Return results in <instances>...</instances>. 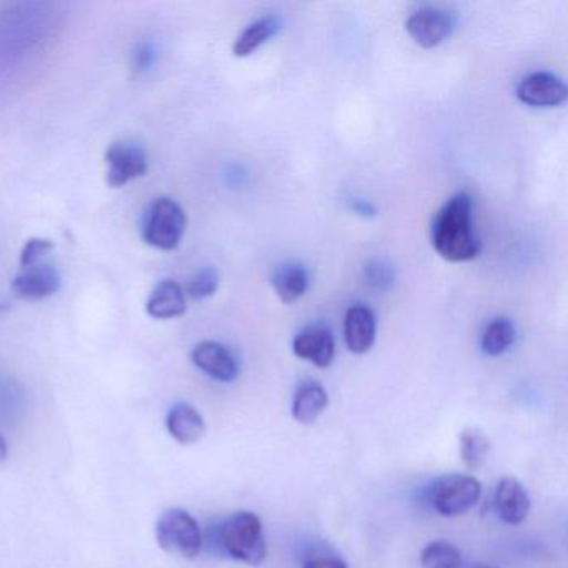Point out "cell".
<instances>
[{"label":"cell","mask_w":568,"mask_h":568,"mask_svg":"<svg viewBox=\"0 0 568 568\" xmlns=\"http://www.w3.org/2000/svg\"><path fill=\"white\" fill-rule=\"evenodd\" d=\"M328 407V394L317 382H307L298 388L292 404V417L302 425L314 424Z\"/></svg>","instance_id":"obj_16"},{"label":"cell","mask_w":568,"mask_h":568,"mask_svg":"<svg viewBox=\"0 0 568 568\" xmlns=\"http://www.w3.org/2000/svg\"><path fill=\"white\" fill-rule=\"evenodd\" d=\"M352 209H354L355 212H357L358 215H362V217H372V215H375V207L372 204H368V202L365 201H357L354 202V205H352Z\"/></svg>","instance_id":"obj_27"},{"label":"cell","mask_w":568,"mask_h":568,"mask_svg":"<svg viewBox=\"0 0 568 568\" xmlns=\"http://www.w3.org/2000/svg\"><path fill=\"white\" fill-rule=\"evenodd\" d=\"M165 425L171 437L181 445L197 444L207 430L201 412L185 402H179L169 410Z\"/></svg>","instance_id":"obj_14"},{"label":"cell","mask_w":568,"mask_h":568,"mask_svg":"<svg viewBox=\"0 0 568 568\" xmlns=\"http://www.w3.org/2000/svg\"><path fill=\"white\" fill-rule=\"evenodd\" d=\"M304 568H348L344 561L334 557H315L305 561Z\"/></svg>","instance_id":"obj_26"},{"label":"cell","mask_w":568,"mask_h":568,"mask_svg":"<svg viewBox=\"0 0 568 568\" xmlns=\"http://www.w3.org/2000/svg\"><path fill=\"white\" fill-rule=\"evenodd\" d=\"M345 344L352 354H367L377 337V321L374 312L365 305H354L345 314Z\"/></svg>","instance_id":"obj_11"},{"label":"cell","mask_w":568,"mask_h":568,"mask_svg":"<svg viewBox=\"0 0 568 568\" xmlns=\"http://www.w3.org/2000/svg\"><path fill=\"white\" fill-rule=\"evenodd\" d=\"M219 284H221V275H219L217 268H202L189 282V297L194 298V301H204V298L212 297L217 292Z\"/></svg>","instance_id":"obj_22"},{"label":"cell","mask_w":568,"mask_h":568,"mask_svg":"<svg viewBox=\"0 0 568 568\" xmlns=\"http://www.w3.org/2000/svg\"><path fill=\"white\" fill-rule=\"evenodd\" d=\"M145 311L152 318L159 321H169V318L182 317L187 312V297L184 288L175 281H162L158 287L152 291Z\"/></svg>","instance_id":"obj_15"},{"label":"cell","mask_w":568,"mask_h":568,"mask_svg":"<svg viewBox=\"0 0 568 568\" xmlns=\"http://www.w3.org/2000/svg\"><path fill=\"white\" fill-rule=\"evenodd\" d=\"M105 179L112 189L124 187L135 179L144 178L149 171L148 152L132 141H118L105 151Z\"/></svg>","instance_id":"obj_6"},{"label":"cell","mask_w":568,"mask_h":568,"mask_svg":"<svg viewBox=\"0 0 568 568\" xmlns=\"http://www.w3.org/2000/svg\"><path fill=\"white\" fill-rule=\"evenodd\" d=\"M152 62H154V49H152V45H139L135 49L134 55H132V68H134L135 74L148 72L151 69Z\"/></svg>","instance_id":"obj_25"},{"label":"cell","mask_w":568,"mask_h":568,"mask_svg":"<svg viewBox=\"0 0 568 568\" xmlns=\"http://www.w3.org/2000/svg\"><path fill=\"white\" fill-rule=\"evenodd\" d=\"M481 497V484L474 475L448 474L432 485V507L442 517H460L470 511Z\"/></svg>","instance_id":"obj_5"},{"label":"cell","mask_w":568,"mask_h":568,"mask_svg":"<svg viewBox=\"0 0 568 568\" xmlns=\"http://www.w3.org/2000/svg\"><path fill=\"white\" fill-rule=\"evenodd\" d=\"M9 458V445L4 435H0V465H4Z\"/></svg>","instance_id":"obj_28"},{"label":"cell","mask_w":568,"mask_h":568,"mask_svg":"<svg viewBox=\"0 0 568 568\" xmlns=\"http://www.w3.org/2000/svg\"><path fill=\"white\" fill-rule=\"evenodd\" d=\"M432 245L442 258L455 264L478 257L481 242L475 232L470 195L458 192L438 211L432 225Z\"/></svg>","instance_id":"obj_1"},{"label":"cell","mask_w":568,"mask_h":568,"mask_svg":"<svg viewBox=\"0 0 568 568\" xmlns=\"http://www.w3.org/2000/svg\"><path fill=\"white\" fill-rule=\"evenodd\" d=\"M422 568H460L462 554L447 540L430 541L420 554Z\"/></svg>","instance_id":"obj_21"},{"label":"cell","mask_w":568,"mask_h":568,"mask_svg":"<svg viewBox=\"0 0 568 568\" xmlns=\"http://www.w3.org/2000/svg\"><path fill=\"white\" fill-rule=\"evenodd\" d=\"M187 215L178 201L159 197L149 207L144 222V241L161 251H174L184 239Z\"/></svg>","instance_id":"obj_4"},{"label":"cell","mask_w":568,"mask_h":568,"mask_svg":"<svg viewBox=\"0 0 568 568\" xmlns=\"http://www.w3.org/2000/svg\"><path fill=\"white\" fill-rule=\"evenodd\" d=\"M365 275L367 281L381 291H387L395 282L394 268L384 262H371L365 268Z\"/></svg>","instance_id":"obj_24"},{"label":"cell","mask_w":568,"mask_h":568,"mask_svg":"<svg viewBox=\"0 0 568 568\" xmlns=\"http://www.w3.org/2000/svg\"><path fill=\"white\" fill-rule=\"evenodd\" d=\"M275 294L285 305L294 304L308 288V274L302 265H285L272 278Z\"/></svg>","instance_id":"obj_17"},{"label":"cell","mask_w":568,"mask_h":568,"mask_svg":"<svg viewBox=\"0 0 568 568\" xmlns=\"http://www.w3.org/2000/svg\"><path fill=\"white\" fill-rule=\"evenodd\" d=\"M498 517L508 525H520L530 511V497L524 485L514 477H504L495 490Z\"/></svg>","instance_id":"obj_13"},{"label":"cell","mask_w":568,"mask_h":568,"mask_svg":"<svg viewBox=\"0 0 568 568\" xmlns=\"http://www.w3.org/2000/svg\"><path fill=\"white\" fill-rule=\"evenodd\" d=\"M219 541L225 554L242 564L258 567L267 555L264 527L254 511H235L219 530Z\"/></svg>","instance_id":"obj_2"},{"label":"cell","mask_w":568,"mask_h":568,"mask_svg":"<svg viewBox=\"0 0 568 568\" xmlns=\"http://www.w3.org/2000/svg\"><path fill=\"white\" fill-rule=\"evenodd\" d=\"M54 248V242L49 239H31L21 252V267L31 268Z\"/></svg>","instance_id":"obj_23"},{"label":"cell","mask_w":568,"mask_h":568,"mask_svg":"<svg viewBox=\"0 0 568 568\" xmlns=\"http://www.w3.org/2000/svg\"><path fill=\"white\" fill-rule=\"evenodd\" d=\"M192 362L199 371L214 381L234 382L239 377V364L232 352L217 342L205 341L195 345L191 354Z\"/></svg>","instance_id":"obj_10"},{"label":"cell","mask_w":568,"mask_h":568,"mask_svg":"<svg viewBox=\"0 0 568 568\" xmlns=\"http://www.w3.org/2000/svg\"><path fill=\"white\" fill-rule=\"evenodd\" d=\"M295 357L312 362L315 367H331L335 357V341L325 327H311L301 332L292 344Z\"/></svg>","instance_id":"obj_12"},{"label":"cell","mask_w":568,"mask_h":568,"mask_svg":"<svg viewBox=\"0 0 568 568\" xmlns=\"http://www.w3.org/2000/svg\"><path fill=\"white\" fill-rule=\"evenodd\" d=\"M159 547L169 555L192 560L204 545L199 521L184 508H169L159 517L155 527Z\"/></svg>","instance_id":"obj_3"},{"label":"cell","mask_w":568,"mask_h":568,"mask_svg":"<svg viewBox=\"0 0 568 568\" xmlns=\"http://www.w3.org/2000/svg\"><path fill=\"white\" fill-rule=\"evenodd\" d=\"M460 458L468 471H477L484 467L485 458L490 452V440L480 428H465L460 432Z\"/></svg>","instance_id":"obj_19"},{"label":"cell","mask_w":568,"mask_h":568,"mask_svg":"<svg viewBox=\"0 0 568 568\" xmlns=\"http://www.w3.org/2000/svg\"><path fill=\"white\" fill-rule=\"evenodd\" d=\"M62 278L54 265H34L12 281L11 291L21 301H42L61 291Z\"/></svg>","instance_id":"obj_9"},{"label":"cell","mask_w":568,"mask_h":568,"mask_svg":"<svg viewBox=\"0 0 568 568\" xmlns=\"http://www.w3.org/2000/svg\"><path fill=\"white\" fill-rule=\"evenodd\" d=\"M278 29H281V24L275 18H264L252 22L235 41L234 49H232L235 58H248L254 54L272 36L277 34Z\"/></svg>","instance_id":"obj_18"},{"label":"cell","mask_w":568,"mask_h":568,"mask_svg":"<svg viewBox=\"0 0 568 568\" xmlns=\"http://www.w3.org/2000/svg\"><path fill=\"white\" fill-rule=\"evenodd\" d=\"M470 568H497V567H491V565L475 564V565H471Z\"/></svg>","instance_id":"obj_29"},{"label":"cell","mask_w":568,"mask_h":568,"mask_svg":"<svg viewBox=\"0 0 568 568\" xmlns=\"http://www.w3.org/2000/svg\"><path fill=\"white\" fill-rule=\"evenodd\" d=\"M454 18L447 11L424 8L415 11L405 22L408 36L424 49L440 45L454 31Z\"/></svg>","instance_id":"obj_7"},{"label":"cell","mask_w":568,"mask_h":568,"mask_svg":"<svg viewBox=\"0 0 568 568\" xmlns=\"http://www.w3.org/2000/svg\"><path fill=\"white\" fill-rule=\"evenodd\" d=\"M567 85L550 72H534L517 85L518 101L530 108H558L567 101Z\"/></svg>","instance_id":"obj_8"},{"label":"cell","mask_w":568,"mask_h":568,"mask_svg":"<svg viewBox=\"0 0 568 568\" xmlns=\"http://www.w3.org/2000/svg\"><path fill=\"white\" fill-rule=\"evenodd\" d=\"M515 337H517L515 325L508 318H495L481 335V351L490 357H498L514 345Z\"/></svg>","instance_id":"obj_20"}]
</instances>
